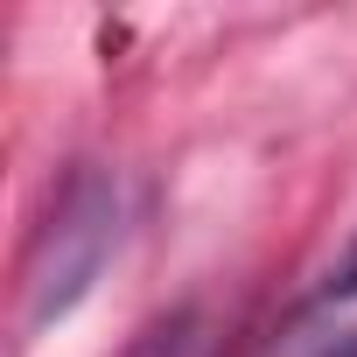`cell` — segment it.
Instances as JSON below:
<instances>
[{"mask_svg":"<svg viewBox=\"0 0 357 357\" xmlns=\"http://www.w3.org/2000/svg\"><path fill=\"white\" fill-rule=\"evenodd\" d=\"M119 357H211V322H204V308H168Z\"/></svg>","mask_w":357,"mask_h":357,"instance_id":"obj_2","label":"cell"},{"mask_svg":"<svg viewBox=\"0 0 357 357\" xmlns=\"http://www.w3.org/2000/svg\"><path fill=\"white\" fill-rule=\"evenodd\" d=\"M119 245V190L105 175H77V183L56 197L36 252H29V280H22V322L43 329L56 322L105 266V252Z\"/></svg>","mask_w":357,"mask_h":357,"instance_id":"obj_1","label":"cell"},{"mask_svg":"<svg viewBox=\"0 0 357 357\" xmlns=\"http://www.w3.org/2000/svg\"><path fill=\"white\" fill-rule=\"evenodd\" d=\"M315 357H357V329H350V336H336V343H322Z\"/></svg>","mask_w":357,"mask_h":357,"instance_id":"obj_4","label":"cell"},{"mask_svg":"<svg viewBox=\"0 0 357 357\" xmlns=\"http://www.w3.org/2000/svg\"><path fill=\"white\" fill-rule=\"evenodd\" d=\"M322 301H357V238H350V252L329 266V280H322Z\"/></svg>","mask_w":357,"mask_h":357,"instance_id":"obj_3","label":"cell"}]
</instances>
